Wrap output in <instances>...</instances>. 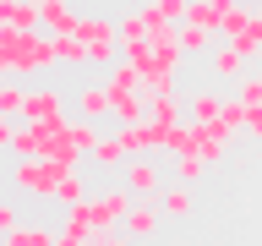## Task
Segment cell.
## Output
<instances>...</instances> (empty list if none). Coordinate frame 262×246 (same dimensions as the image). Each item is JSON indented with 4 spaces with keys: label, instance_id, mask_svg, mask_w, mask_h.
<instances>
[{
    "label": "cell",
    "instance_id": "33",
    "mask_svg": "<svg viewBox=\"0 0 262 246\" xmlns=\"http://www.w3.org/2000/svg\"><path fill=\"white\" fill-rule=\"evenodd\" d=\"M246 131H251V137H262V104H246Z\"/></svg>",
    "mask_w": 262,
    "mask_h": 246
},
{
    "label": "cell",
    "instance_id": "10",
    "mask_svg": "<svg viewBox=\"0 0 262 246\" xmlns=\"http://www.w3.org/2000/svg\"><path fill=\"white\" fill-rule=\"evenodd\" d=\"M77 115H82V120H104V115H115V93L104 88V82L77 88Z\"/></svg>",
    "mask_w": 262,
    "mask_h": 246
},
{
    "label": "cell",
    "instance_id": "24",
    "mask_svg": "<svg viewBox=\"0 0 262 246\" xmlns=\"http://www.w3.org/2000/svg\"><path fill=\"white\" fill-rule=\"evenodd\" d=\"M213 44V28H202V22H180V49L186 55H208Z\"/></svg>",
    "mask_w": 262,
    "mask_h": 246
},
{
    "label": "cell",
    "instance_id": "1",
    "mask_svg": "<svg viewBox=\"0 0 262 246\" xmlns=\"http://www.w3.org/2000/svg\"><path fill=\"white\" fill-rule=\"evenodd\" d=\"M49 66H60L55 33H44V28H33V33L0 28V71L6 77H44Z\"/></svg>",
    "mask_w": 262,
    "mask_h": 246
},
{
    "label": "cell",
    "instance_id": "20",
    "mask_svg": "<svg viewBox=\"0 0 262 246\" xmlns=\"http://www.w3.org/2000/svg\"><path fill=\"white\" fill-rule=\"evenodd\" d=\"M60 241V230H49V224H22L6 235V246H55Z\"/></svg>",
    "mask_w": 262,
    "mask_h": 246
},
{
    "label": "cell",
    "instance_id": "23",
    "mask_svg": "<svg viewBox=\"0 0 262 246\" xmlns=\"http://www.w3.org/2000/svg\"><path fill=\"white\" fill-rule=\"evenodd\" d=\"M142 11H147V22H186L191 0H147Z\"/></svg>",
    "mask_w": 262,
    "mask_h": 246
},
{
    "label": "cell",
    "instance_id": "15",
    "mask_svg": "<svg viewBox=\"0 0 262 246\" xmlns=\"http://www.w3.org/2000/svg\"><path fill=\"white\" fill-rule=\"evenodd\" d=\"M104 88H110V93H142V71H137V66L120 55V60L104 71Z\"/></svg>",
    "mask_w": 262,
    "mask_h": 246
},
{
    "label": "cell",
    "instance_id": "3",
    "mask_svg": "<svg viewBox=\"0 0 262 246\" xmlns=\"http://www.w3.org/2000/svg\"><path fill=\"white\" fill-rule=\"evenodd\" d=\"M77 38L88 44V66H104L110 71L126 49H120V22H110V16H93V11H82V28Z\"/></svg>",
    "mask_w": 262,
    "mask_h": 246
},
{
    "label": "cell",
    "instance_id": "34",
    "mask_svg": "<svg viewBox=\"0 0 262 246\" xmlns=\"http://www.w3.org/2000/svg\"><path fill=\"white\" fill-rule=\"evenodd\" d=\"M33 6H38V11H44V6H60V0H33Z\"/></svg>",
    "mask_w": 262,
    "mask_h": 246
},
{
    "label": "cell",
    "instance_id": "16",
    "mask_svg": "<svg viewBox=\"0 0 262 246\" xmlns=\"http://www.w3.org/2000/svg\"><path fill=\"white\" fill-rule=\"evenodd\" d=\"M147 120H159V126H180V120H191V115H186V104H180L175 93H153V98H147Z\"/></svg>",
    "mask_w": 262,
    "mask_h": 246
},
{
    "label": "cell",
    "instance_id": "18",
    "mask_svg": "<svg viewBox=\"0 0 262 246\" xmlns=\"http://www.w3.org/2000/svg\"><path fill=\"white\" fill-rule=\"evenodd\" d=\"M82 28V11H71V6H44V33H55V38H66V33H77Z\"/></svg>",
    "mask_w": 262,
    "mask_h": 246
},
{
    "label": "cell",
    "instance_id": "30",
    "mask_svg": "<svg viewBox=\"0 0 262 246\" xmlns=\"http://www.w3.org/2000/svg\"><path fill=\"white\" fill-rule=\"evenodd\" d=\"M0 230L11 235V230H22V208H16V197H6L0 202Z\"/></svg>",
    "mask_w": 262,
    "mask_h": 246
},
{
    "label": "cell",
    "instance_id": "17",
    "mask_svg": "<svg viewBox=\"0 0 262 246\" xmlns=\"http://www.w3.org/2000/svg\"><path fill=\"white\" fill-rule=\"evenodd\" d=\"M115 126H137V120H147V93H115Z\"/></svg>",
    "mask_w": 262,
    "mask_h": 246
},
{
    "label": "cell",
    "instance_id": "19",
    "mask_svg": "<svg viewBox=\"0 0 262 246\" xmlns=\"http://www.w3.org/2000/svg\"><path fill=\"white\" fill-rule=\"evenodd\" d=\"M28 93H33V88H22L16 77H6V88H0V115H6V120H22V110H28Z\"/></svg>",
    "mask_w": 262,
    "mask_h": 246
},
{
    "label": "cell",
    "instance_id": "9",
    "mask_svg": "<svg viewBox=\"0 0 262 246\" xmlns=\"http://www.w3.org/2000/svg\"><path fill=\"white\" fill-rule=\"evenodd\" d=\"M208 71H213V82H229V88H235V82L251 71V60H246L235 44H219V49L208 55Z\"/></svg>",
    "mask_w": 262,
    "mask_h": 246
},
{
    "label": "cell",
    "instance_id": "6",
    "mask_svg": "<svg viewBox=\"0 0 262 246\" xmlns=\"http://www.w3.org/2000/svg\"><path fill=\"white\" fill-rule=\"evenodd\" d=\"M22 120H33V126H66V120H71V115H66V93L60 88H33Z\"/></svg>",
    "mask_w": 262,
    "mask_h": 246
},
{
    "label": "cell",
    "instance_id": "8",
    "mask_svg": "<svg viewBox=\"0 0 262 246\" xmlns=\"http://www.w3.org/2000/svg\"><path fill=\"white\" fill-rule=\"evenodd\" d=\"M115 137H120V142H126V153L137 159V153H164L169 126H159V120H137V126H120Z\"/></svg>",
    "mask_w": 262,
    "mask_h": 246
},
{
    "label": "cell",
    "instance_id": "11",
    "mask_svg": "<svg viewBox=\"0 0 262 246\" xmlns=\"http://www.w3.org/2000/svg\"><path fill=\"white\" fill-rule=\"evenodd\" d=\"M0 28L33 33V28H44V11H38L33 0H0Z\"/></svg>",
    "mask_w": 262,
    "mask_h": 246
},
{
    "label": "cell",
    "instance_id": "31",
    "mask_svg": "<svg viewBox=\"0 0 262 246\" xmlns=\"http://www.w3.org/2000/svg\"><path fill=\"white\" fill-rule=\"evenodd\" d=\"M55 246H93V235H88V230H60Z\"/></svg>",
    "mask_w": 262,
    "mask_h": 246
},
{
    "label": "cell",
    "instance_id": "5",
    "mask_svg": "<svg viewBox=\"0 0 262 246\" xmlns=\"http://www.w3.org/2000/svg\"><path fill=\"white\" fill-rule=\"evenodd\" d=\"M120 180L131 186V197H142V202H159V197L169 192L164 180H175V175H164L153 153H137V159H126V170H120Z\"/></svg>",
    "mask_w": 262,
    "mask_h": 246
},
{
    "label": "cell",
    "instance_id": "32",
    "mask_svg": "<svg viewBox=\"0 0 262 246\" xmlns=\"http://www.w3.org/2000/svg\"><path fill=\"white\" fill-rule=\"evenodd\" d=\"M93 246H131L126 230H104V235H93Z\"/></svg>",
    "mask_w": 262,
    "mask_h": 246
},
{
    "label": "cell",
    "instance_id": "4",
    "mask_svg": "<svg viewBox=\"0 0 262 246\" xmlns=\"http://www.w3.org/2000/svg\"><path fill=\"white\" fill-rule=\"evenodd\" d=\"M131 208H137V197H131L126 180H115V186H98V192H93V230H98V235H104V230H120Z\"/></svg>",
    "mask_w": 262,
    "mask_h": 246
},
{
    "label": "cell",
    "instance_id": "13",
    "mask_svg": "<svg viewBox=\"0 0 262 246\" xmlns=\"http://www.w3.org/2000/svg\"><path fill=\"white\" fill-rule=\"evenodd\" d=\"M241 0H191V11H186V22H202V28L213 33H224V16L235 11Z\"/></svg>",
    "mask_w": 262,
    "mask_h": 246
},
{
    "label": "cell",
    "instance_id": "36",
    "mask_svg": "<svg viewBox=\"0 0 262 246\" xmlns=\"http://www.w3.org/2000/svg\"><path fill=\"white\" fill-rule=\"evenodd\" d=\"M246 6H262V0H246Z\"/></svg>",
    "mask_w": 262,
    "mask_h": 246
},
{
    "label": "cell",
    "instance_id": "29",
    "mask_svg": "<svg viewBox=\"0 0 262 246\" xmlns=\"http://www.w3.org/2000/svg\"><path fill=\"white\" fill-rule=\"evenodd\" d=\"M224 44H235V49H241V55H246V60H251V66L262 60V33H257V28H246L241 38H224Z\"/></svg>",
    "mask_w": 262,
    "mask_h": 246
},
{
    "label": "cell",
    "instance_id": "22",
    "mask_svg": "<svg viewBox=\"0 0 262 246\" xmlns=\"http://www.w3.org/2000/svg\"><path fill=\"white\" fill-rule=\"evenodd\" d=\"M159 208H164V219H186V213H191V186H186V180H175V186L159 197Z\"/></svg>",
    "mask_w": 262,
    "mask_h": 246
},
{
    "label": "cell",
    "instance_id": "25",
    "mask_svg": "<svg viewBox=\"0 0 262 246\" xmlns=\"http://www.w3.org/2000/svg\"><path fill=\"white\" fill-rule=\"evenodd\" d=\"M88 175H82V170H71V175L60 180V192H55V202H60V208H71V202H88Z\"/></svg>",
    "mask_w": 262,
    "mask_h": 246
},
{
    "label": "cell",
    "instance_id": "7",
    "mask_svg": "<svg viewBox=\"0 0 262 246\" xmlns=\"http://www.w3.org/2000/svg\"><path fill=\"white\" fill-rule=\"evenodd\" d=\"M224 110H229V98L219 93V88H208V82L186 93V115H191L196 126H219V120H224Z\"/></svg>",
    "mask_w": 262,
    "mask_h": 246
},
{
    "label": "cell",
    "instance_id": "12",
    "mask_svg": "<svg viewBox=\"0 0 262 246\" xmlns=\"http://www.w3.org/2000/svg\"><path fill=\"white\" fill-rule=\"evenodd\" d=\"M159 219H164L159 202H142V197H137V208L126 213V224H120V230H126L131 241H147V235H159Z\"/></svg>",
    "mask_w": 262,
    "mask_h": 246
},
{
    "label": "cell",
    "instance_id": "28",
    "mask_svg": "<svg viewBox=\"0 0 262 246\" xmlns=\"http://www.w3.org/2000/svg\"><path fill=\"white\" fill-rule=\"evenodd\" d=\"M55 49H60V66H88V44H82L77 33H66V38H55Z\"/></svg>",
    "mask_w": 262,
    "mask_h": 246
},
{
    "label": "cell",
    "instance_id": "2",
    "mask_svg": "<svg viewBox=\"0 0 262 246\" xmlns=\"http://www.w3.org/2000/svg\"><path fill=\"white\" fill-rule=\"evenodd\" d=\"M77 164H60V159H11V170H6V180H11L16 197H55L60 192V180L71 175Z\"/></svg>",
    "mask_w": 262,
    "mask_h": 246
},
{
    "label": "cell",
    "instance_id": "21",
    "mask_svg": "<svg viewBox=\"0 0 262 246\" xmlns=\"http://www.w3.org/2000/svg\"><path fill=\"white\" fill-rule=\"evenodd\" d=\"M147 11H126L120 16V49H137V44H147Z\"/></svg>",
    "mask_w": 262,
    "mask_h": 246
},
{
    "label": "cell",
    "instance_id": "27",
    "mask_svg": "<svg viewBox=\"0 0 262 246\" xmlns=\"http://www.w3.org/2000/svg\"><path fill=\"white\" fill-rule=\"evenodd\" d=\"M202 170H208V159H202V153H175V180H186V186H191V180H202Z\"/></svg>",
    "mask_w": 262,
    "mask_h": 246
},
{
    "label": "cell",
    "instance_id": "14",
    "mask_svg": "<svg viewBox=\"0 0 262 246\" xmlns=\"http://www.w3.org/2000/svg\"><path fill=\"white\" fill-rule=\"evenodd\" d=\"M88 159H93V170L98 175H115V170H126V142H120V137H98V148L93 153H88Z\"/></svg>",
    "mask_w": 262,
    "mask_h": 246
},
{
    "label": "cell",
    "instance_id": "35",
    "mask_svg": "<svg viewBox=\"0 0 262 246\" xmlns=\"http://www.w3.org/2000/svg\"><path fill=\"white\" fill-rule=\"evenodd\" d=\"M257 33H262V6H257Z\"/></svg>",
    "mask_w": 262,
    "mask_h": 246
},
{
    "label": "cell",
    "instance_id": "26",
    "mask_svg": "<svg viewBox=\"0 0 262 246\" xmlns=\"http://www.w3.org/2000/svg\"><path fill=\"white\" fill-rule=\"evenodd\" d=\"M191 148H196V126H191V120L169 126V137H164V153H191Z\"/></svg>",
    "mask_w": 262,
    "mask_h": 246
}]
</instances>
